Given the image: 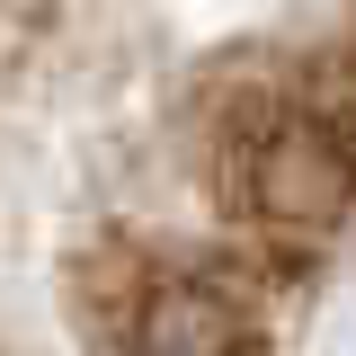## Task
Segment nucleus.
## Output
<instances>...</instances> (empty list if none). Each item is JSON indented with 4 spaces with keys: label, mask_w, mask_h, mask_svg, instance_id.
<instances>
[{
    "label": "nucleus",
    "mask_w": 356,
    "mask_h": 356,
    "mask_svg": "<svg viewBox=\"0 0 356 356\" xmlns=\"http://www.w3.org/2000/svg\"><path fill=\"white\" fill-rule=\"evenodd\" d=\"M267 276L250 259H205L134 285V356H259Z\"/></svg>",
    "instance_id": "obj_2"
},
{
    "label": "nucleus",
    "mask_w": 356,
    "mask_h": 356,
    "mask_svg": "<svg viewBox=\"0 0 356 356\" xmlns=\"http://www.w3.org/2000/svg\"><path fill=\"white\" fill-rule=\"evenodd\" d=\"M241 196L267 232L285 241H330L356 214V152L321 125L312 107H276L250 125V161H241Z\"/></svg>",
    "instance_id": "obj_1"
}]
</instances>
